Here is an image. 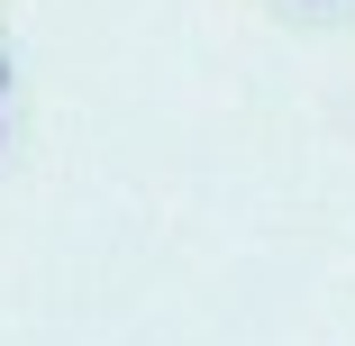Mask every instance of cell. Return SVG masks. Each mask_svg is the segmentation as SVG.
Wrapping results in <instances>:
<instances>
[{
	"mask_svg": "<svg viewBox=\"0 0 355 346\" xmlns=\"http://www.w3.org/2000/svg\"><path fill=\"white\" fill-rule=\"evenodd\" d=\"M0 83H10V64H0Z\"/></svg>",
	"mask_w": 355,
	"mask_h": 346,
	"instance_id": "cell-1",
	"label": "cell"
}]
</instances>
